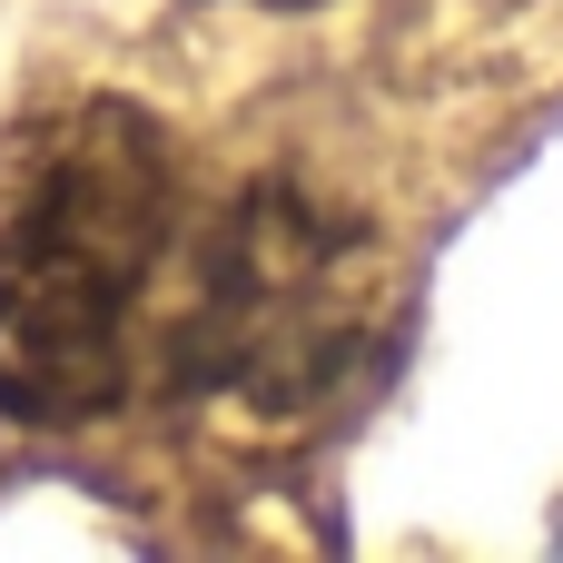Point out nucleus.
Returning <instances> with one entry per match:
<instances>
[{"instance_id": "obj_1", "label": "nucleus", "mask_w": 563, "mask_h": 563, "mask_svg": "<svg viewBox=\"0 0 563 563\" xmlns=\"http://www.w3.org/2000/svg\"><path fill=\"white\" fill-rule=\"evenodd\" d=\"M178 168L139 109H79L40 139L0 218V416L89 426L129 386V327L168 257Z\"/></svg>"}, {"instance_id": "obj_2", "label": "nucleus", "mask_w": 563, "mask_h": 563, "mask_svg": "<svg viewBox=\"0 0 563 563\" xmlns=\"http://www.w3.org/2000/svg\"><path fill=\"white\" fill-rule=\"evenodd\" d=\"M346 336H356L346 238L297 188H247V208L188 267V297L168 317V366L178 386L208 396L297 406L336 376Z\"/></svg>"}]
</instances>
